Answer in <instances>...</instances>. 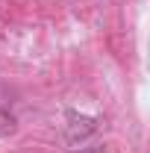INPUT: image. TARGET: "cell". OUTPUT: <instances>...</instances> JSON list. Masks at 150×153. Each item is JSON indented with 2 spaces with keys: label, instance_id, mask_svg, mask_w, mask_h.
I'll use <instances>...</instances> for the list:
<instances>
[{
  "label": "cell",
  "instance_id": "cell-3",
  "mask_svg": "<svg viewBox=\"0 0 150 153\" xmlns=\"http://www.w3.org/2000/svg\"><path fill=\"white\" fill-rule=\"evenodd\" d=\"M76 153H94V150H76Z\"/></svg>",
  "mask_w": 150,
  "mask_h": 153
},
{
  "label": "cell",
  "instance_id": "cell-2",
  "mask_svg": "<svg viewBox=\"0 0 150 153\" xmlns=\"http://www.w3.org/2000/svg\"><path fill=\"white\" fill-rule=\"evenodd\" d=\"M15 115L9 112V109H0V135H12L15 133Z\"/></svg>",
  "mask_w": 150,
  "mask_h": 153
},
{
  "label": "cell",
  "instance_id": "cell-1",
  "mask_svg": "<svg viewBox=\"0 0 150 153\" xmlns=\"http://www.w3.org/2000/svg\"><path fill=\"white\" fill-rule=\"evenodd\" d=\"M97 130V118L91 115H76V112H68V127H65V135L68 141L76 144V141H85L88 135Z\"/></svg>",
  "mask_w": 150,
  "mask_h": 153
}]
</instances>
